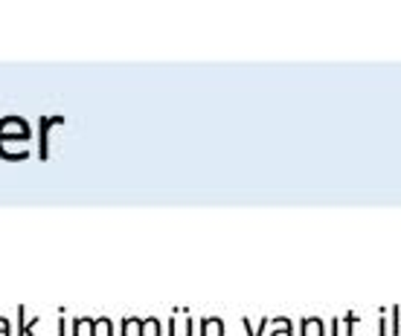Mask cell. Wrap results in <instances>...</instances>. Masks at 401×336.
<instances>
[{
	"instance_id": "6da1fadb",
	"label": "cell",
	"mask_w": 401,
	"mask_h": 336,
	"mask_svg": "<svg viewBox=\"0 0 401 336\" xmlns=\"http://www.w3.org/2000/svg\"><path fill=\"white\" fill-rule=\"evenodd\" d=\"M62 128L64 116H41L38 119V159H50V128Z\"/></svg>"
},
{
	"instance_id": "7a4b0ae2",
	"label": "cell",
	"mask_w": 401,
	"mask_h": 336,
	"mask_svg": "<svg viewBox=\"0 0 401 336\" xmlns=\"http://www.w3.org/2000/svg\"><path fill=\"white\" fill-rule=\"evenodd\" d=\"M300 336H329L326 333V322L320 316H302L300 319Z\"/></svg>"
},
{
	"instance_id": "3957f363",
	"label": "cell",
	"mask_w": 401,
	"mask_h": 336,
	"mask_svg": "<svg viewBox=\"0 0 401 336\" xmlns=\"http://www.w3.org/2000/svg\"><path fill=\"white\" fill-rule=\"evenodd\" d=\"M15 316H18V336H38V333H35V325L41 322L38 316L27 319V307H23V305L15 307Z\"/></svg>"
},
{
	"instance_id": "277c9868",
	"label": "cell",
	"mask_w": 401,
	"mask_h": 336,
	"mask_svg": "<svg viewBox=\"0 0 401 336\" xmlns=\"http://www.w3.org/2000/svg\"><path fill=\"white\" fill-rule=\"evenodd\" d=\"M274 325H279V328H274V333H271V336H294V322H291L288 316H282V319H274Z\"/></svg>"
},
{
	"instance_id": "5b68a950",
	"label": "cell",
	"mask_w": 401,
	"mask_h": 336,
	"mask_svg": "<svg viewBox=\"0 0 401 336\" xmlns=\"http://www.w3.org/2000/svg\"><path fill=\"white\" fill-rule=\"evenodd\" d=\"M241 325H245L247 336H262V333H265V328H267V325H271V316H262V319H259V328H253L247 316H245V319H241Z\"/></svg>"
},
{
	"instance_id": "8992f818",
	"label": "cell",
	"mask_w": 401,
	"mask_h": 336,
	"mask_svg": "<svg viewBox=\"0 0 401 336\" xmlns=\"http://www.w3.org/2000/svg\"><path fill=\"white\" fill-rule=\"evenodd\" d=\"M390 316H393V322H390V336H401V307L398 305L390 307Z\"/></svg>"
},
{
	"instance_id": "52a82bcc",
	"label": "cell",
	"mask_w": 401,
	"mask_h": 336,
	"mask_svg": "<svg viewBox=\"0 0 401 336\" xmlns=\"http://www.w3.org/2000/svg\"><path fill=\"white\" fill-rule=\"evenodd\" d=\"M343 322H346V336H358V331H355V325H358V313H346L343 316Z\"/></svg>"
},
{
	"instance_id": "ba28073f",
	"label": "cell",
	"mask_w": 401,
	"mask_h": 336,
	"mask_svg": "<svg viewBox=\"0 0 401 336\" xmlns=\"http://www.w3.org/2000/svg\"><path fill=\"white\" fill-rule=\"evenodd\" d=\"M82 325H84L82 316H79V319H73V336H82Z\"/></svg>"
},
{
	"instance_id": "9c48e42d",
	"label": "cell",
	"mask_w": 401,
	"mask_h": 336,
	"mask_svg": "<svg viewBox=\"0 0 401 336\" xmlns=\"http://www.w3.org/2000/svg\"><path fill=\"white\" fill-rule=\"evenodd\" d=\"M151 319V328H154V336H163V331H160V319L157 316H149Z\"/></svg>"
}]
</instances>
